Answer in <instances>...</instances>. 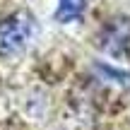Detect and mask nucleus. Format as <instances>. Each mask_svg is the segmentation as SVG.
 <instances>
[{
  "label": "nucleus",
  "mask_w": 130,
  "mask_h": 130,
  "mask_svg": "<svg viewBox=\"0 0 130 130\" xmlns=\"http://www.w3.org/2000/svg\"><path fill=\"white\" fill-rule=\"evenodd\" d=\"M36 34V24L29 12H14L0 22V58H17L27 51Z\"/></svg>",
  "instance_id": "f257e3e1"
},
{
  "label": "nucleus",
  "mask_w": 130,
  "mask_h": 130,
  "mask_svg": "<svg viewBox=\"0 0 130 130\" xmlns=\"http://www.w3.org/2000/svg\"><path fill=\"white\" fill-rule=\"evenodd\" d=\"M87 10V0H58V10H56V22L68 24L79 19Z\"/></svg>",
  "instance_id": "7ed1b4c3"
},
{
  "label": "nucleus",
  "mask_w": 130,
  "mask_h": 130,
  "mask_svg": "<svg viewBox=\"0 0 130 130\" xmlns=\"http://www.w3.org/2000/svg\"><path fill=\"white\" fill-rule=\"evenodd\" d=\"M99 46L113 58H130V19H111L99 36Z\"/></svg>",
  "instance_id": "f03ea898"
}]
</instances>
